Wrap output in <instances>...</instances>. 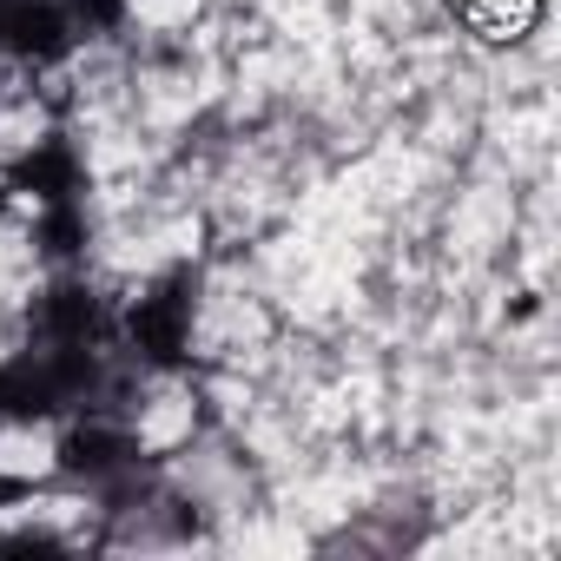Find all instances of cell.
Instances as JSON below:
<instances>
[{"mask_svg": "<svg viewBox=\"0 0 561 561\" xmlns=\"http://www.w3.org/2000/svg\"><path fill=\"white\" fill-rule=\"evenodd\" d=\"M126 331H133V344L146 351V364H179V357H185V331H192V277H185V271L159 277V285L133 305Z\"/></svg>", "mask_w": 561, "mask_h": 561, "instance_id": "1", "label": "cell"}, {"mask_svg": "<svg viewBox=\"0 0 561 561\" xmlns=\"http://www.w3.org/2000/svg\"><path fill=\"white\" fill-rule=\"evenodd\" d=\"M54 410H67V397H60L47 357H14V364H0V423H41V416H54Z\"/></svg>", "mask_w": 561, "mask_h": 561, "instance_id": "2", "label": "cell"}, {"mask_svg": "<svg viewBox=\"0 0 561 561\" xmlns=\"http://www.w3.org/2000/svg\"><path fill=\"white\" fill-rule=\"evenodd\" d=\"M0 41H8L21 60H60L67 41H73V21H67L60 0H14L8 34H0Z\"/></svg>", "mask_w": 561, "mask_h": 561, "instance_id": "3", "label": "cell"}, {"mask_svg": "<svg viewBox=\"0 0 561 561\" xmlns=\"http://www.w3.org/2000/svg\"><path fill=\"white\" fill-rule=\"evenodd\" d=\"M34 324H41L47 344H93V337H100V298H93L87 285H60V291L41 298Z\"/></svg>", "mask_w": 561, "mask_h": 561, "instance_id": "4", "label": "cell"}, {"mask_svg": "<svg viewBox=\"0 0 561 561\" xmlns=\"http://www.w3.org/2000/svg\"><path fill=\"white\" fill-rule=\"evenodd\" d=\"M133 462V443L113 430V423H80V430H67V443H60V469L67 476H119Z\"/></svg>", "mask_w": 561, "mask_h": 561, "instance_id": "5", "label": "cell"}, {"mask_svg": "<svg viewBox=\"0 0 561 561\" xmlns=\"http://www.w3.org/2000/svg\"><path fill=\"white\" fill-rule=\"evenodd\" d=\"M73 185H80V165H73V152H67V146H34V152L14 165V192H34L41 205L73 198Z\"/></svg>", "mask_w": 561, "mask_h": 561, "instance_id": "6", "label": "cell"}, {"mask_svg": "<svg viewBox=\"0 0 561 561\" xmlns=\"http://www.w3.org/2000/svg\"><path fill=\"white\" fill-rule=\"evenodd\" d=\"M34 244H41L47 257H73V251L87 244V218L73 211V198H60V205H47V218H41V231H34Z\"/></svg>", "mask_w": 561, "mask_h": 561, "instance_id": "7", "label": "cell"}, {"mask_svg": "<svg viewBox=\"0 0 561 561\" xmlns=\"http://www.w3.org/2000/svg\"><path fill=\"white\" fill-rule=\"evenodd\" d=\"M67 21H73V27H113V21H119V0H73Z\"/></svg>", "mask_w": 561, "mask_h": 561, "instance_id": "8", "label": "cell"}]
</instances>
